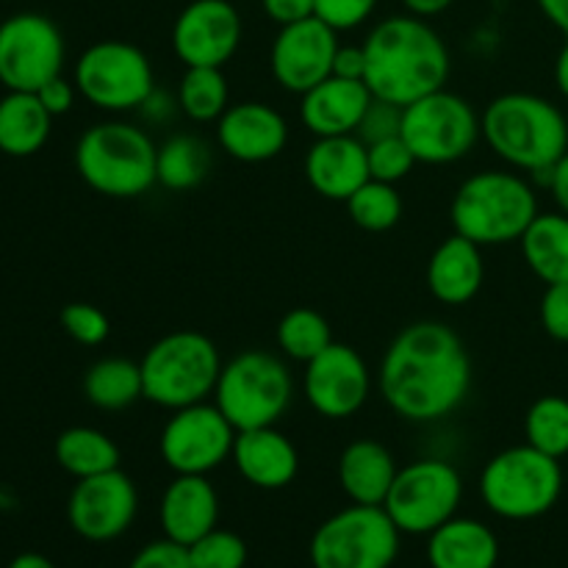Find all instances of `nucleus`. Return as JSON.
<instances>
[{
    "mask_svg": "<svg viewBox=\"0 0 568 568\" xmlns=\"http://www.w3.org/2000/svg\"><path fill=\"white\" fill-rule=\"evenodd\" d=\"M399 131H403V109L388 103V100L372 98L369 109H366L355 136H358L364 144H375V142H383V139L399 136Z\"/></svg>",
    "mask_w": 568,
    "mask_h": 568,
    "instance_id": "nucleus-40",
    "label": "nucleus"
},
{
    "mask_svg": "<svg viewBox=\"0 0 568 568\" xmlns=\"http://www.w3.org/2000/svg\"><path fill=\"white\" fill-rule=\"evenodd\" d=\"M399 466L392 449L375 438L349 442L338 455V486L355 505H383Z\"/></svg>",
    "mask_w": 568,
    "mask_h": 568,
    "instance_id": "nucleus-25",
    "label": "nucleus"
},
{
    "mask_svg": "<svg viewBox=\"0 0 568 568\" xmlns=\"http://www.w3.org/2000/svg\"><path fill=\"white\" fill-rule=\"evenodd\" d=\"M37 98L42 100V105L50 111V116H61L75 105L78 87L75 81H67L64 75H55L50 78L44 87L37 89Z\"/></svg>",
    "mask_w": 568,
    "mask_h": 568,
    "instance_id": "nucleus-43",
    "label": "nucleus"
},
{
    "mask_svg": "<svg viewBox=\"0 0 568 568\" xmlns=\"http://www.w3.org/2000/svg\"><path fill=\"white\" fill-rule=\"evenodd\" d=\"M555 83H558V92L568 100V39L564 48L558 50V59H555Z\"/></svg>",
    "mask_w": 568,
    "mask_h": 568,
    "instance_id": "nucleus-50",
    "label": "nucleus"
},
{
    "mask_svg": "<svg viewBox=\"0 0 568 568\" xmlns=\"http://www.w3.org/2000/svg\"><path fill=\"white\" fill-rule=\"evenodd\" d=\"M333 75L366 83V50L364 44H338L333 59Z\"/></svg>",
    "mask_w": 568,
    "mask_h": 568,
    "instance_id": "nucleus-46",
    "label": "nucleus"
},
{
    "mask_svg": "<svg viewBox=\"0 0 568 568\" xmlns=\"http://www.w3.org/2000/svg\"><path fill=\"white\" fill-rule=\"evenodd\" d=\"M305 181L320 197L347 203L369 181L366 144L349 136H320L305 153Z\"/></svg>",
    "mask_w": 568,
    "mask_h": 568,
    "instance_id": "nucleus-20",
    "label": "nucleus"
},
{
    "mask_svg": "<svg viewBox=\"0 0 568 568\" xmlns=\"http://www.w3.org/2000/svg\"><path fill=\"white\" fill-rule=\"evenodd\" d=\"M53 116L37 92H6L0 98V153L31 159L48 144Z\"/></svg>",
    "mask_w": 568,
    "mask_h": 568,
    "instance_id": "nucleus-27",
    "label": "nucleus"
},
{
    "mask_svg": "<svg viewBox=\"0 0 568 568\" xmlns=\"http://www.w3.org/2000/svg\"><path fill=\"white\" fill-rule=\"evenodd\" d=\"M159 521L164 538L192 547L220 527V494L209 475H175L161 494Z\"/></svg>",
    "mask_w": 568,
    "mask_h": 568,
    "instance_id": "nucleus-21",
    "label": "nucleus"
},
{
    "mask_svg": "<svg viewBox=\"0 0 568 568\" xmlns=\"http://www.w3.org/2000/svg\"><path fill=\"white\" fill-rule=\"evenodd\" d=\"M303 392L311 408L325 419H349L372 394L369 364L355 347L333 342L325 353L305 364Z\"/></svg>",
    "mask_w": 568,
    "mask_h": 568,
    "instance_id": "nucleus-16",
    "label": "nucleus"
},
{
    "mask_svg": "<svg viewBox=\"0 0 568 568\" xmlns=\"http://www.w3.org/2000/svg\"><path fill=\"white\" fill-rule=\"evenodd\" d=\"M344 205H347L349 220L366 233H386L403 220V197L397 186L375 181V178H369Z\"/></svg>",
    "mask_w": 568,
    "mask_h": 568,
    "instance_id": "nucleus-35",
    "label": "nucleus"
},
{
    "mask_svg": "<svg viewBox=\"0 0 568 568\" xmlns=\"http://www.w3.org/2000/svg\"><path fill=\"white\" fill-rule=\"evenodd\" d=\"M211 153L205 142L189 133H175L159 144V155H155V175L159 183L170 192H189V189L200 186L209 175Z\"/></svg>",
    "mask_w": 568,
    "mask_h": 568,
    "instance_id": "nucleus-31",
    "label": "nucleus"
},
{
    "mask_svg": "<svg viewBox=\"0 0 568 568\" xmlns=\"http://www.w3.org/2000/svg\"><path fill=\"white\" fill-rule=\"evenodd\" d=\"M381 0H314V17L333 28V31H353L375 14Z\"/></svg>",
    "mask_w": 568,
    "mask_h": 568,
    "instance_id": "nucleus-39",
    "label": "nucleus"
},
{
    "mask_svg": "<svg viewBox=\"0 0 568 568\" xmlns=\"http://www.w3.org/2000/svg\"><path fill=\"white\" fill-rule=\"evenodd\" d=\"M372 98L364 81L331 75L305 94H300V122L308 133L320 136H349L358 131Z\"/></svg>",
    "mask_w": 568,
    "mask_h": 568,
    "instance_id": "nucleus-23",
    "label": "nucleus"
},
{
    "mask_svg": "<svg viewBox=\"0 0 568 568\" xmlns=\"http://www.w3.org/2000/svg\"><path fill=\"white\" fill-rule=\"evenodd\" d=\"M72 81L89 105L109 114H125L139 111L153 92L155 72L142 48L122 39H100L78 55Z\"/></svg>",
    "mask_w": 568,
    "mask_h": 568,
    "instance_id": "nucleus-10",
    "label": "nucleus"
},
{
    "mask_svg": "<svg viewBox=\"0 0 568 568\" xmlns=\"http://www.w3.org/2000/svg\"><path fill=\"white\" fill-rule=\"evenodd\" d=\"M294 381L286 361L264 349H244L222 364L214 405L236 430L272 427L286 416Z\"/></svg>",
    "mask_w": 568,
    "mask_h": 568,
    "instance_id": "nucleus-8",
    "label": "nucleus"
},
{
    "mask_svg": "<svg viewBox=\"0 0 568 568\" xmlns=\"http://www.w3.org/2000/svg\"><path fill=\"white\" fill-rule=\"evenodd\" d=\"M460 503V471L444 458H419L399 466L383 508L403 536H430L444 521L458 516Z\"/></svg>",
    "mask_w": 568,
    "mask_h": 568,
    "instance_id": "nucleus-11",
    "label": "nucleus"
},
{
    "mask_svg": "<svg viewBox=\"0 0 568 568\" xmlns=\"http://www.w3.org/2000/svg\"><path fill=\"white\" fill-rule=\"evenodd\" d=\"M53 458L75 480L120 469V447L98 427H67L55 438Z\"/></svg>",
    "mask_w": 568,
    "mask_h": 568,
    "instance_id": "nucleus-29",
    "label": "nucleus"
},
{
    "mask_svg": "<svg viewBox=\"0 0 568 568\" xmlns=\"http://www.w3.org/2000/svg\"><path fill=\"white\" fill-rule=\"evenodd\" d=\"M377 388L399 419L416 425L447 419L469 397V349L444 322H414L388 344L377 372Z\"/></svg>",
    "mask_w": 568,
    "mask_h": 568,
    "instance_id": "nucleus-1",
    "label": "nucleus"
},
{
    "mask_svg": "<svg viewBox=\"0 0 568 568\" xmlns=\"http://www.w3.org/2000/svg\"><path fill=\"white\" fill-rule=\"evenodd\" d=\"M175 98L192 122H216L231 105V89L222 67H186Z\"/></svg>",
    "mask_w": 568,
    "mask_h": 568,
    "instance_id": "nucleus-32",
    "label": "nucleus"
},
{
    "mask_svg": "<svg viewBox=\"0 0 568 568\" xmlns=\"http://www.w3.org/2000/svg\"><path fill=\"white\" fill-rule=\"evenodd\" d=\"M338 44V31H333L320 17L283 26L270 50L272 78L286 92L305 94L333 75Z\"/></svg>",
    "mask_w": 568,
    "mask_h": 568,
    "instance_id": "nucleus-18",
    "label": "nucleus"
},
{
    "mask_svg": "<svg viewBox=\"0 0 568 568\" xmlns=\"http://www.w3.org/2000/svg\"><path fill=\"white\" fill-rule=\"evenodd\" d=\"M236 433L214 399H205L172 410L161 427L159 455L172 475H211L231 460Z\"/></svg>",
    "mask_w": 568,
    "mask_h": 568,
    "instance_id": "nucleus-14",
    "label": "nucleus"
},
{
    "mask_svg": "<svg viewBox=\"0 0 568 568\" xmlns=\"http://www.w3.org/2000/svg\"><path fill=\"white\" fill-rule=\"evenodd\" d=\"M83 397L100 410H125L144 399L142 366L128 358H100L83 375Z\"/></svg>",
    "mask_w": 568,
    "mask_h": 568,
    "instance_id": "nucleus-30",
    "label": "nucleus"
},
{
    "mask_svg": "<svg viewBox=\"0 0 568 568\" xmlns=\"http://www.w3.org/2000/svg\"><path fill=\"white\" fill-rule=\"evenodd\" d=\"M366 87L377 100L410 105L447 87L453 59L436 28L414 14H394L377 22L364 39Z\"/></svg>",
    "mask_w": 568,
    "mask_h": 568,
    "instance_id": "nucleus-2",
    "label": "nucleus"
},
{
    "mask_svg": "<svg viewBox=\"0 0 568 568\" xmlns=\"http://www.w3.org/2000/svg\"><path fill=\"white\" fill-rule=\"evenodd\" d=\"M216 142L242 164H264L277 159L288 144V122L275 105L244 100L227 105L216 120Z\"/></svg>",
    "mask_w": 568,
    "mask_h": 568,
    "instance_id": "nucleus-19",
    "label": "nucleus"
},
{
    "mask_svg": "<svg viewBox=\"0 0 568 568\" xmlns=\"http://www.w3.org/2000/svg\"><path fill=\"white\" fill-rule=\"evenodd\" d=\"M178 111H181L178 98H172L170 92H164V89L159 87H155L153 92L148 94V100L139 105V114L144 116V122H153V125H166Z\"/></svg>",
    "mask_w": 568,
    "mask_h": 568,
    "instance_id": "nucleus-47",
    "label": "nucleus"
},
{
    "mask_svg": "<svg viewBox=\"0 0 568 568\" xmlns=\"http://www.w3.org/2000/svg\"><path fill=\"white\" fill-rule=\"evenodd\" d=\"M453 3L455 0H403L405 11L414 17H422V20H430V17L444 14Z\"/></svg>",
    "mask_w": 568,
    "mask_h": 568,
    "instance_id": "nucleus-49",
    "label": "nucleus"
},
{
    "mask_svg": "<svg viewBox=\"0 0 568 568\" xmlns=\"http://www.w3.org/2000/svg\"><path fill=\"white\" fill-rule=\"evenodd\" d=\"M189 549L192 568H244L247 566V544L233 530L214 527L209 536L194 541Z\"/></svg>",
    "mask_w": 568,
    "mask_h": 568,
    "instance_id": "nucleus-36",
    "label": "nucleus"
},
{
    "mask_svg": "<svg viewBox=\"0 0 568 568\" xmlns=\"http://www.w3.org/2000/svg\"><path fill=\"white\" fill-rule=\"evenodd\" d=\"M419 164H455L475 150L483 136L475 105L449 89L425 94L403 109V131Z\"/></svg>",
    "mask_w": 568,
    "mask_h": 568,
    "instance_id": "nucleus-12",
    "label": "nucleus"
},
{
    "mask_svg": "<svg viewBox=\"0 0 568 568\" xmlns=\"http://www.w3.org/2000/svg\"><path fill=\"white\" fill-rule=\"evenodd\" d=\"M136 483L122 469L75 480L67 499V521L72 532L89 544H109L125 536L136 521Z\"/></svg>",
    "mask_w": 568,
    "mask_h": 568,
    "instance_id": "nucleus-15",
    "label": "nucleus"
},
{
    "mask_svg": "<svg viewBox=\"0 0 568 568\" xmlns=\"http://www.w3.org/2000/svg\"><path fill=\"white\" fill-rule=\"evenodd\" d=\"M486 261L480 244L453 233L427 261V288L442 305H466L480 294Z\"/></svg>",
    "mask_w": 568,
    "mask_h": 568,
    "instance_id": "nucleus-24",
    "label": "nucleus"
},
{
    "mask_svg": "<svg viewBox=\"0 0 568 568\" xmlns=\"http://www.w3.org/2000/svg\"><path fill=\"white\" fill-rule=\"evenodd\" d=\"M6 568H55V566H53V560L44 558V555L22 552V555H17V558H11V564Z\"/></svg>",
    "mask_w": 568,
    "mask_h": 568,
    "instance_id": "nucleus-51",
    "label": "nucleus"
},
{
    "mask_svg": "<svg viewBox=\"0 0 568 568\" xmlns=\"http://www.w3.org/2000/svg\"><path fill=\"white\" fill-rule=\"evenodd\" d=\"M480 128L497 159L530 175L549 170L568 150L566 114L541 94H499L486 105Z\"/></svg>",
    "mask_w": 568,
    "mask_h": 568,
    "instance_id": "nucleus-3",
    "label": "nucleus"
},
{
    "mask_svg": "<svg viewBox=\"0 0 568 568\" xmlns=\"http://www.w3.org/2000/svg\"><path fill=\"white\" fill-rule=\"evenodd\" d=\"M261 9L275 26H294L314 17V0H261Z\"/></svg>",
    "mask_w": 568,
    "mask_h": 568,
    "instance_id": "nucleus-45",
    "label": "nucleus"
},
{
    "mask_svg": "<svg viewBox=\"0 0 568 568\" xmlns=\"http://www.w3.org/2000/svg\"><path fill=\"white\" fill-rule=\"evenodd\" d=\"M366 155H369V178L383 183H394V186L399 181H405L414 172V166L419 164L414 150L408 148V142L403 136L366 144Z\"/></svg>",
    "mask_w": 568,
    "mask_h": 568,
    "instance_id": "nucleus-37",
    "label": "nucleus"
},
{
    "mask_svg": "<svg viewBox=\"0 0 568 568\" xmlns=\"http://www.w3.org/2000/svg\"><path fill=\"white\" fill-rule=\"evenodd\" d=\"M427 564L430 568H497V532L480 519L453 516L427 536Z\"/></svg>",
    "mask_w": 568,
    "mask_h": 568,
    "instance_id": "nucleus-26",
    "label": "nucleus"
},
{
    "mask_svg": "<svg viewBox=\"0 0 568 568\" xmlns=\"http://www.w3.org/2000/svg\"><path fill=\"white\" fill-rule=\"evenodd\" d=\"M538 316L549 338L568 344V283H552L544 288Z\"/></svg>",
    "mask_w": 568,
    "mask_h": 568,
    "instance_id": "nucleus-41",
    "label": "nucleus"
},
{
    "mask_svg": "<svg viewBox=\"0 0 568 568\" xmlns=\"http://www.w3.org/2000/svg\"><path fill=\"white\" fill-rule=\"evenodd\" d=\"M153 144L144 128L125 120H105L87 128L75 144V170L103 197L133 200L159 183Z\"/></svg>",
    "mask_w": 568,
    "mask_h": 568,
    "instance_id": "nucleus-5",
    "label": "nucleus"
},
{
    "mask_svg": "<svg viewBox=\"0 0 568 568\" xmlns=\"http://www.w3.org/2000/svg\"><path fill=\"white\" fill-rule=\"evenodd\" d=\"M231 460L242 480L261 491H281L292 486L300 475L297 447L275 425L239 430Z\"/></svg>",
    "mask_w": 568,
    "mask_h": 568,
    "instance_id": "nucleus-22",
    "label": "nucleus"
},
{
    "mask_svg": "<svg viewBox=\"0 0 568 568\" xmlns=\"http://www.w3.org/2000/svg\"><path fill=\"white\" fill-rule=\"evenodd\" d=\"M564 494V466L530 444L494 455L480 475V497L494 516L532 521L547 516Z\"/></svg>",
    "mask_w": 568,
    "mask_h": 568,
    "instance_id": "nucleus-7",
    "label": "nucleus"
},
{
    "mask_svg": "<svg viewBox=\"0 0 568 568\" xmlns=\"http://www.w3.org/2000/svg\"><path fill=\"white\" fill-rule=\"evenodd\" d=\"M242 37V14L231 0H192L175 17L172 50L183 67H225Z\"/></svg>",
    "mask_w": 568,
    "mask_h": 568,
    "instance_id": "nucleus-17",
    "label": "nucleus"
},
{
    "mask_svg": "<svg viewBox=\"0 0 568 568\" xmlns=\"http://www.w3.org/2000/svg\"><path fill=\"white\" fill-rule=\"evenodd\" d=\"M64 59V33L50 17L20 11L0 22V83L6 92H37L61 75Z\"/></svg>",
    "mask_w": 568,
    "mask_h": 568,
    "instance_id": "nucleus-13",
    "label": "nucleus"
},
{
    "mask_svg": "<svg viewBox=\"0 0 568 568\" xmlns=\"http://www.w3.org/2000/svg\"><path fill=\"white\" fill-rule=\"evenodd\" d=\"M525 444L564 460L568 455V399L544 394L525 414Z\"/></svg>",
    "mask_w": 568,
    "mask_h": 568,
    "instance_id": "nucleus-34",
    "label": "nucleus"
},
{
    "mask_svg": "<svg viewBox=\"0 0 568 568\" xmlns=\"http://www.w3.org/2000/svg\"><path fill=\"white\" fill-rule=\"evenodd\" d=\"M403 532L383 505H349L316 527L308 544L314 568H392Z\"/></svg>",
    "mask_w": 568,
    "mask_h": 568,
    "instance_id": "nucleus-9",
    "label": "nucleus"
},
{
    "mask_svg": "<svg viewBox=\"0 0 568 568\" xmlns=\"http://www.w3.org/2000/svg\"><path fill=\"white\" fill-rule=\"evenodd\" d=\"M61 327L72 342L83 344V347H100L109 338L111 322L98 305L92 303H70L61 311Z\"/></svg>",
    "mask_w": 568,
    "mask_h": 568,
    "instance_id": "nucleus-38",
    "label": "nucleus"
},
{
    "mask_svg": "<svg viewBox=\"0 0 568 568\" xmlns=\"http://www.w3.org/2000/svg\"><path fill=\"white\" fill-rule=\"evenodd\" d=\"M128 568H192V560H189L186 547L170 541V538H161V541L139 549Z\"/></svg>",
    "mask_w": 568,
    "mask_h": 568,
    "instance_id": "nucleus-42",
    "label": "nucleus"
},
{
    "mask_svg": "<svg viewBox=\"0 0 568 568\" xmlns=\"http://www.w3.org/2000/svg\"><path fill=\"white\" fill-rule=\"evenodd\" d=\"M530 178L536 183H541L544 189H549V194H552L558 211H564V214L568 216V150L560 155L558 161H555L552 166H549V170L536 172V175H530Z\"/></svg>",
    "mask_w": 568,
    "mask_h": 568,
    "instance_id": "nucleus-44",
    "label": "nucleus"
},
{
    "mask_svg": "<svg viewBox=\"0 0 568 568\" xmlns=\"http://www.w3.org/2000/svg\"><path fill=\"white\" fill-rule=\"evenodd\" d=\"M275 342L286 358L308 364L333 344L331 322L314 308H292L277 322Z\"/></svg>",
    "mask_w": 568,
    "mask_h": 568,
    "instance_id": "nucleus-33",
    "label": "nucleus"
},
{
    "mask_svg": "<svg viewBox=\"0 0 568 568\" xmlns=\"http://www.w3.org/2000/svg\"><path fill=\"white\" fill-rule=\"evenodd\" d=\"M538 214L536 186L508 170L475 172L460 183L449 203L455 233L480 247L519 244Z\"/></svg>",
    "mask_w": 568,
    "mask_h": 568,
    "instance_id": "nucleus-4",
    "label": "nucleus"
},
{
    "mask_svg": "<svg viewBox=\"0 0 568 568\" xmlns=\"http://www.w3.org/2000/svg\"><path fill=\"white\" fill-rule=\"evenodd\" d=\"M541 14L547 17L549 26L558 28L560 33L568 39V0H536Z\"/></svg>",
    "mask_w": 568,
    "mask_h": 568,
    "instance_id": "nucleus-48",
    "label": "nucleus"
},
{
    "mask_svg": "<svg viewBox=\"0 0 568 568\" xmlns=\"http://www.w3.org/2000/svg\"><path fill=\"white\" fill-rule=\"evenodd\" d=\"M525 264L541 283H568V216L564 211H547L532 220L519 239Z\"/></svg>",
    "mask_w": 568,
    "mask_h": 568,
    "instance_id": "nucleus-28",
    "label": "nucleus"
},
{
    "mask_svg": "<svg viewBox=\"0 0 568 568\" xmlns=\"http://www.w3.org/2000/svg\"><path fill=\"white\" fill-rule=\"evenodd\" d=\"M222 355L205 333L175 331L153 342L139 361L144 399L159 408L178 410L214 397Z\"/></svg>",
    "mask_w": 568,
    "mask_h": 568,
    "instance_id": "nucleus-6",
    "label": "nucleus"
}]
</instances>
